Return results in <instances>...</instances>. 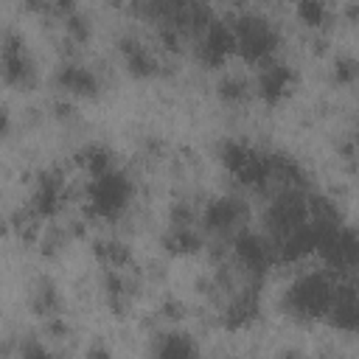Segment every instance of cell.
Wrapping results in <instances>:
<instances>
[{
  "label": "cell",
  "mask_w": 359,
  "mask_h": 359,
  "mask_svg": "<svg viewBox=\"0 0 359 359\" xmlns=\"http://www.w3.org/2000/svg\"><path fill=\"white\" fill-rule=\"evenodd\" d=\"M79 160H81V165H84V168L90 171V177H93V180L115 168V160H112V151H109V149H104V146H98V143H93V146H87V149H84V151L79 154Z\"/></svg>",
  "instance_id": "17"
},
{
  "label": "cell",
  "mask_w": 359,
  "mask_h": 359,
  "mask_svg": "<svg viewBox=\"0 0 359 359\" xmlns=\"http://www.w3.org/2000/svg\"><path fill=\"white\" fill-rule=\"evenodd\" d=\"M328 323L339 331H359V289L351 283H339L334 289V300L328 309Z\"/></svg>",
  "instance_id": "9"
},
{
  "label": "cell",
  "mask_w": 359,
  "mask_h": 359,
  "mask_svg": "<svg viewBox=\"0 0 359 359\" xmlns=\"http://www.w3.org/2000/svg\"><path fill=\"white\" fill-rule=\"evenodd\" d=\"M121 53H123V59H126V67H129L135 76H151V73H154V59H151V53L146 50L143 42L126 36V39H121Z\"/></svg>",
  "instance_id": "16"
},
{
  "label": "cell",
  "mask_w": 359,
  "mask_h": 359,
  "mask_svg": "<svg viewBox=\"0 0 359 359\" xmlns=\"http://www.w3.org/2000/svg\"><path fill=\"white\" fill-rule=\"evenodd\" d=\"M230 53H236V31L222 20H210L196 39V56L208 67H219Z\"/></svg>",
  "instance_id": "6"
},
{
  "label": "cell",
  "mask_w": 359,
  "mask_h": 359,
  "mask_svg": "<svg viewBox=\"0 0 359 359\" xmlns=\"http://www.w3.org/2000/svg\"><path fill=\"white\" fill-rule=\"evenodd\" d=\"M22 359H53V353L42 345V342H36V339H28L25 345H22Z\"/></svg>",
  "instance_id": "23"
},
{
  "label": "cell",
  "mask_w": 359,
  "mask_h": 359,
  "mask_svg": "<svg viewBox=\"0 0 359 359\" xmlns=\"http://www.w3.org/2000/svg\"><path fill=\"white\" fill-rule=\"evenodd\" d=\"M56 84L59 90L70 93V95H95L98 93V79L90 67L76 65V62H65L56 70Z\"/></svg>",
  "instance_id": "11"
},
{
  "label": "cell",
  "mask_w": 359,
  "mask_h": 359,
  "mask_svg": "<svg viewBox=\"0 0 359 359\" xmlns=\"http://www.w3.org/2000/svg\"><path fill=\"white\" fill-rule=\"evenodd\" d=\"M31 309H34V314H39V317H53L56 311H59V294H56V289H53V283L50 280H39L36 283V289H34V294H31Z\"/></svg>",
  "instance_id": "19"
},
{
  "label": "cell",
  "mask_w": 359,
  "mask_h": 359,
  "mask_svg": "<svg viewBox=\"0 0 359 359\" xmlns=\"http://www.w3.org/2000/svg\"><path fill=\"white\" fill-rule=\"evenodd\" d=\"M356 146H359V132H356Z\"/></svg>",
  "instance_id": "26"
},
{
  "label": "cell",
  "mask_w": 359,
  "mask_h": 359,
  "mask_svg": "<svg viewBox=\"0 0 359 359\" xmlns=\"http://www.w3.org/2000/svg\"><path fill=\"white\" fill-rule=\"evenodd\" d=\"M236 258L244 266V272H250V275H261L264 269H269L275 264L269 241L255 233H247V230H241L236 236Z\"/></svg>",
  "instance_id": "8"
},
{
  "label": "cell",
  "mask_w": 359,
  "mask_h": 359,
  "mask_svg": "<svg viewBox=\"0 0 359 359\" xmlns=\"http://www.w3.org/2000/svg\"><path fill=\"white\" fill-rule=\"evenodd\" d=\"M219 95H222L224 101H241V98L247 95L244 79H238V76H224V79L219 81Z\"/></svg>",
  "instance_id": "20"
},
{
  "label": "cell",
  "mask_w": 359,
  "mask_h": 359,
  "mask_svg": "<svg viewBox=\"0 0 359 359\" xmlns=\"http://www.w3.org/2000/svg\"><path fill=\"white\" fill-rule=\"evenodd\" d=\"M62 202V180L53 171L39 174L34 196H31V213L34 216H53Z\"/></svg>",
  "instance_id": "12"
},
{
  "label": "cell",
  "mask_w": 359,
  "mask_h": 359,
  "mask_svg": "<svg viewBox=\"0 0 359 359\" xmlns=\"http://www.w3.org/2000/svg\"><path fill=\"white\" fill-rule=\"evenodd\" d=\"M258 306H261L258 292H255V289H241V292L227 303V309H224V314H222V323H224L227 328H244V325H250V323L255 320Z\"/></svg>",
  "instance_id": "13"
},
{
  "label": "cell",
  "mask_w": 359,
  "mask_h": 359,
  "mask_svg": "<svg viewBox=\"0 0 359 359\" xmlns=\"http://www.w3.org/2000/svg\"><path fill=\"white\" fill-rule=\"evenodd\" d=\"M359 76V65L353 62V59H339L337 62V79L339 81H351V79H356Z\"/></svg>",
  "instance_id": "24"
},
{
  "label": "cell",
  "mask_w": 359,
  "mask_h": 359,
  "mask_svg": "<svg viewBox=\"0 0 359 359\" xmlns=\"http://www.w3.org/2000/svg\"><path fill=\"white\" fill-rule=\"evenodd\" d=\"M0 65H3V79L6 84H14V87H22L28 90L36 79V70H34V62L28 56V48L20 36H14L11 31L3 34V48H0Z\"/></svg>",
  "instance_id": "4"
},
{
  "label": "cell",
  "mask_w": 359,
  "mask_h": 359,
  "mask_svg": "<svg viewBox=\"0 0 359 359\" xmlns=\"http://www.w3.org/2000/svg\"><path fill=\"white\" fill-rule=\"evenodd\" d=\"M236 31V50L255 65H264L272 59V50L278 45V31L266 17L258 14H244L233 25Z\"/></svg>",
  "instance_id": "2"
},
{
  "label": "cell",
  "mask_w": 359,
  "mask_h": 359,
  "mask_svg": "<svg viewBox=\"0 0 359 359\" xmlns=\"http://www.w3.org/2000/svg\"><path fill=\"white\" fill-rule=\"evenodd\" d=\"M163 247L168 252H177V255L196 252L202 247V233L194 224H171L168 233L163 236Z\"/></svg>",
  "instance_id": "15"
},
{
  "label": "cell",
  "mask_w": 359,
  "mask_h": 359,
  "mask_svg": "<svg viewBox=\"0 0 359 359\" xmlns=\"http://www.w3.org/2000/svg\"><path fill=\"white\" fill-rule=\"evenodd\" d=\"M95 258L107 266V269H121L129 264V247L115 241V238H107V241H95Z\"/></svg>",
  "instance_id": "18"
},
{
  "label": "cell",
  "mask_w": 359,
  "mask_h": 359,
  "mask_svg": "<svg viewBox=\"0 0 359 359\" xmlns=\"http://www.w3.org/2000/svg\"><path fill=\"white\" fill-rule=\"evenodd\" d=\"M292 70L283 65V62H264L261 65V73H258V93L266 104H278L280 98L289 95V87H292Z\"/></svg>",
  "instance_id": "10"
},
{
  "label": "cell",
  "mask_w": 359,
  "mask_h": 359,
  "mask_svg": "<svg viewBox=\"0 0 359 359\" xmlns=\"http://www.w3.org/2000/svg\"><path fill=\"white\" fill-rule=\"evenodd\" d=\"M87 359H112V353H109L104 345H95V348L87 351Z\"/></svg>",
  "instance_id": "25"
},
{
  "label": "cell",
  "mask_w": 359,
  "mask_h": 359,
  "mask_svg": "<svg viewBox=\"0 0 359 359\" xmlns=\"http://www.w3.org/2000/svg\"><path fill=\"white\" fill-rule=\"evenodd\" d=\"M311 219H309V202L297 194V191H283L272 205H269V210H266V227L275 233V236H286V233H292V230H297V227H303V224H309Z\"/></svg>",
  "instance_id": "5"
},
{
  "label": "cell",
  "mask_w": 359,
  "mask_h": 359,
  "mask_svg": "<svg viewBox=\"0 0 359 359\" xmlns=\"http://www.w3.org/2000/svg\"><path fill=\"white\" fill-rule=\"evenodd\" d=\"M297 14L303 17V22L320 25V22L325 20V6L317 3V0H303V3H297Z\"/></svg>",
  "instance_id": "21"
},
{
  "label": "cell",
  "mask_w": 359,
  "mask_h": 359,
  "mask_svg": "<svg viewBox=\"0 0 359 359\" xmlns=\"http://www.w3.org/2000/svg\"><path fill=\"white\" fill-rule=\"evenodd\" d=\"M65 28H67V34H70L73 39H79V42L90 36V25H87V22H84L79 14H70V17L65 20Z\"/></svg>",
  "instance_id": "22"
},
{
  "label": "cell",
  "mask_w": 359,
  "mask_h": 359,
  "mask_svg": "<svg viewBox=\"0 0 359 359\" xmlns=\"http://www.w3.org/2000/svg\"><path fill=\"white\" fill-rule=\"evenodd\" d=\"M154 359H199V353H196V345L188 334L171 331V334H163L157 339Z\"/></svg>",
  "instance_id": "14"
},
{
  "label": "cell",
  "mask_w": 359,
  "mask_h": 359,
  "mask_svg": "<svg viewBox=\"0 0 359 359\" xmlns=\"http://www.w3.org/2000/svg\"><path fill=\"white\" fill-rule=\"evenodd\" d=\"M334 283L323 272H306L292 280V286L283 294V306L297 320H317L328 317L331 300H334Z\"/></svg>",
  "instance_id": "1"
},
{
  "label": "cell",
  "mask_w": 359,
  "mask_h": 359,
  "mask_svg": "<svg viewBox=\"0 0 359 359\" xmlns=\"http://www.w3.org/2000/svg\"><path fill=\"white\" fill-rule=\"evenodd\" d=\"M129 196H132V182L118 168L90 180V210L101 219L121 216L129 205Z\"/></svg>",
  "instance_id": "3"
},
{
  "label": "cell",
  "mask_w": 359,
  "mask_h": 359,
  "mask_svg": "<svg viewBox=\"0 0 359 359\" xmlns=\"http://www.w3.org/2000/svg\"><path fill=\"white\" fill-rule=\"evenodd\" d=\"M247 219V208L241 205V199L236 196H219V199H210L202 213H199V222L208 233H216V236H227L233 233L241 222Z\"/></svg>",
  "instance_id": "7"
}]
</instances>
